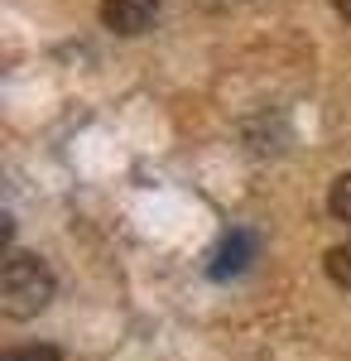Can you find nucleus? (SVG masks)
Here are the masks:
<instances>
[{
	"instance_id": "20e7f679",
	"label": "nucleus",
	"mask_w": 351,
	"mask_h": 361,
	"mask_svg": "<svg viewBox=\"0 0 351 361\" xmlns=\"http://www.w3.org/2000/svg\"><path fill=\"white\" fill-rule=\"evenodd\" d=\"M327 275H332V284L351 289V241H342V246L327 250Z\"/></svg>"
},
{
	"instance_id": "f257e3e1",
	"label": "nucleus",
	"mask_w": 351,
	"mask_h": 361,
	"mask_svg": "<svg viewBox=\"0 0 351 361\" xmlns=\"http://www.w3.org/2000/svg\"><path fill=\"white\" fill-rule=\"evenodd\" d=\"M54 289H58L54 270L39 255L15 250L5 260V270H0V308H5V318H34V313H44V308L54 304Z\"/></svg>"
},
{
	"instance_id": "7ed1b4c3",
	"label": "nucleus",
	"mask_w": 351,
	"mask_h": 361,
	"mask_svg": "<svg viewBox=\"0 0 351 361\" xmlns=\"http://www.w3.org/2000/svg\"><path fill=\"white\" fill-rule=\"evenodd\" d=\"M250 255H255V241H250L245 231H231V236H226V241L216 246V255H212V275H216V279H226V275H241Z\"/></svg>"
},
{
	"instance_id": "423d86ee",
	"label": "nucleus",
	"mask_w": 351,
	"mask_h": 361,
	"mask_svg": "<svg viewBox=\"0 0 351 361\" xmlns=\"http://www.w3.org/2000/svg\"><path fill=\"white\" fill-rule=\"evenodd\" d=\"M0 361H63V357H58V347H15Z\"/></svg>"
},
{
	"instance_id": "39448f33",
	"label": "nucleus",
	"mask_w": 351,
	"mask_h": 361,
	"mask_svg": "<svg viewBox=\"0 0 351 361\" xmlns=\"http://www.w3.org/2000/svg\"><path fill=\"white\" fill-rule=\"evenodd\" d=\"M327 207H332V217L337 222L351 226V173H342L337 183H332V193H327Z\"/></svg>"
},
{
	"instance_id": "0eeeda50",
	"label": "nucleus",
	"mask_w": 351,
	"mask_h": 361,
	"mask_svg": "<svg viewBox=\"0 0 351 361\" xmlns=\"http://www.w3.org/2000/svg\"><path fill=\"white\" fill-rule=\"evenodd\" d=\"M332 10H337L342 20H351V0H332Z\"/></svg>"
},
{
	"instance_id": "f03ea898",
	"label": "nucleus",
	"mask_w": 351,
	"mask_h": 361,
	"mask_svg": "<svg viewBox=\"0 0 351 361\" xmlns=\"http://www.w3.org/2000/svg\"><path fill=\"white\" fill-rule=\"evenodd\" d=\"M164 15V0H101V20L116 34H144Z\"/></svg>"
}]
</instances>
